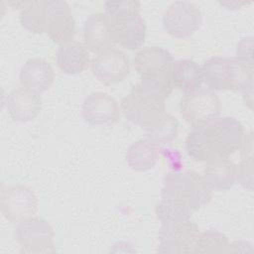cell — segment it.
I'll list each match as a JSON object with an SVG mask.
<instances>
[{
  "label": "cell",
  "instance_id": "6da1fadb",
  "mask_svg": "<svg viewBox=\"0 0 254 254\" xmlns=\"http://www.w3.org/2000/svg\"><path fill=\"white\" fill-rule=\"evenodd\" d=\"M245 137L242 124L233 117H216L192 127L186 139V151L196 162L228 158L237 151Z\"/></svg>",
  "mask_w": 254,
  "mask_h": 254
},
{
  "label": "cell",
  "instance_id": "7a4b0ae2",
  "mask_svg": "<svg viewBox=\"0 0 254 254\" xmlns=\"http://www.w3.org/2000/svg\"><path fill=\"white\" fill-rule=\"evenodd\" d=\"M113 40L128 50H137L145 42L146 24L141 16V3L136 0L107 1L104 4Z\"/></svg>",
  "mask_w": 254,
  "mask_h": 254
},
{
  "label": "cell",
  "instance_id": "3957f363",
  "mask_svg": "<svg viewBox=\"0 0 254 254\" xmlns=\"http://www.w3.org/2000/svg\"><path fill=\"white\" fill-rule=\"evenodd\" d=\"M202 78L212 90L241 91L252 97L253 66L237 58L212 57L202 66Z\"/></svg>",
  "mask_w": 254,
  "mask_h": 254
},
{
  "label": "cell",
  "instance_id": "277c9868",
  "mask_svg": "<svg viewBox=\"0 0 254 254\" xmlns=\"http://www.w3.org/2000/svg\"><path fill=\"white\" fill-rule=\"evenodd\" d=\"M211 197L212 190L192 170L169 173L164 177L161 198L184 204L194 212L208 204Z\"/></svg>",
  "mask_w": 254,
  "mask_h": 254
},
{
  "label": "cell",
  "instance_id": "5b68a950",
  "mask_svg": "<svg viewBox=\"0 0 254 254\" xmlns=\"http://www.w3.org/2000/svg\"><path fill=\"white\" fill-rule=\"evenodd\" d=\"M174 57L161 47H146L134 57V66L141 81L156 88L164 98H168L173 90L172 73Z\"/></svg>",
  "mask_w": 254,
  "mask_h": 254
},
{
  "label": "cell",
  "instance_id": "8992f818",
  "mask_svg": "<svg viewBox=\"0 0 254 254\" xmlns=\"http://www.w3.org/2000/svg\"><path fill=\"white\" fill-rule=\"evenodd\" d=\"M120 105L125 118L143 128L158 119L166 109L163 95L142 81L132 87Z\"/></svg>",
  "mask_w": 254,
  "mask_h": 254
},
{
  "label": "cell",
  "instance_id": "52a82bcc",
  "mask_svg": "<svg viewBox=\"0 0 254 254\" xmlns=\"http://www.w3.org/2000/svg\"><path fill=\"white\" fill-rule=\"evenodd\" d=\"M180 111L185 121L195 127L218 117L221 103L214 90L199 86L185 93L180 102Z\"/></svg>",
  "mask_w": 254,
  "mask_h": 254
},
{
  "label": "cell",
  "instance_id": "ba28073f",
  "mask_svg": "<svg viewBox=\"0 0 254 254\" xmlns=\"http://www.w3.org/2000/svg\"><path fill=\"white\" fill-rule=\"evenodd\" d=\"M15 238L26 253L54 252V230L51 224L40 216H31L18 222Z\"/></svg>",
  "mask_w": 254,
  "mask_h": 254
},
{
  "label": "cell",
  "instance_id": "9c48e42d",
  "mask_svg": "<svg viewBox=\"0 0 254 254\" xmlns=\"http://www.w3.org/2000/svg\"><path fill=\"white\" fill-rule=\"evenodd\" d=\"M202 24L199 7L190 1L171 3L163 15L165 31L172 37L185 39L196 32Z\"/></svg>",
  "mask_w": 254,
  "mask_h": 254
},
{
  "label": "cell",
  "instance_id": "30bf717a",
  "mask_svg": "<svg viewBox=\"0 0 254 254\" xmlns=\"http://www.w3.org/2000/svg\"><path fill=\"white\" fill-rule=\"evenodd\" d=\"M199 234L198 226L190 219L165 222L158 233V252L192 253L193 244Z\"/></svg>",
  "mask_w": 254,
  "mask_h": 254
},
{
  "label": "cell",
  "instance_id": "8fae6325",
  "mask_svg": "<svg viewBox=\"0 0 254 254\" xmlns=\"http://www.w3.org/2000/svg\"><path fill=\"white\" fill-rule=\"evenodd\" d=\"M1 212L11 222H20L33 216L38 210L35 191L25 185H12L1 191Z\"/></svg>",
  "mask_w": 254,
  "mask_h": 254
},
{
  "label": "cell",
  "instance_id": "7c38bea8",
  "mask_svg": "<svg viewBox=\"0 0 254 254\" xmlns=\"http://www.w3.org/2000/svg\"><path fill=\"white\" fill-rule=\"evenodd\" d=\"M91 71L103 84L119 83L130 73V61L123 51L110 48L92 60Z\"/></svg>",
  "mask_w": 254,
  "mask_h": 254
},
{
  "label": "cell",
  "instance_id": "4fadbf2b",
  "mask_svg": "<svg viewBox=\"0 0 254 254\" xmlns=\"http://www.w3.org/2000/svg\"><path fill=\"white\" fill-rule=\"evenodd\" d=\"M84 120L90 125H113L118 122L120 110L117 101L108 93L96 91L87 95L81 104Z\"/></svg>",
  "mask_w": 254,
  "mask_h": 254
},
{
  "label": "cell",
  "instance_id": "5bb4252c",
  "mask_svg": "<svg viewBox=\"0 0 254 254\" xmlns=\"http://www.w3.org/2000/svg\"><path fill=\"white\" fill-rule=\"evenodd\" d=\"M49 19L46 33L50 39L59 45H64L75 35V21L70 7L65 1L49 0Z\"/></svg>",
  "mask_w": 254,
  "mask_h": 254
},
{
  "label": "cell",
  "instance_id": "9a60e30c",
  "mask_svg": "<svg viewBox=\"0 0 254 254\" xmlns=\"http://www.w3.org/2000/svg\"><path fill=\"white\" fill-rule=\"evenodd\" d=\"M5 103L10 117L21 123L34 120L40 114L43 106L40 94L26 87L12 90L6 96Z\"/></svg>",
  "mask_w": 254,
  "mask_h": 254
},
{
  "label": "cell",
  "instance_id": "2e32d148",
  "mask_svg": "<svg viewBox=\"0 0 254 254\" xmlns=\"http://www.w3.org/2000/svg\"><path fill=\"white\" fill-rule=\"evenodd\" d=\"M83 41L87 50L99 54L113 48L114 40L105 13H93L88 16L83 27Z\"/></svg>",
  "mask_w": 254,
  "mask_h": 254
},
{
  "label": "cell",
  "instance_id": "e0dca14e",
  "mask_svg": "<svg viewBox=\"0 0 254 254\" xmlns=\"http://www.w3.org/2000/svg\"><path fill=\"white\" fill-rule=\"evenodd\" d=\"M19 78L23 87L40 94L52 86L55 72L49 62L44 59L33 58L23 64Z\"/></svg>",
  "mask_w": 254,
  "mask_h": 254
},
{
  "label": "cell",
  "instance_id": "ac0fdd59",
  "mask_svg": "<svg viewBox=\"0 0 254 254\" xmlns=\"http://www.w3.org/2000/svg\"><path fill=\"white\" fill-rule=\"evenodd\" d=\"M202 178L211 190H227L237 180V165L228 158L207 162Z\"/></svg>",
  "mask_w": 254,
  "mask_h": 254
},
{
  "label": "cell",
  "instance_id": "d6986e66",
  "mask_svg": "<svg viewBox=\"0 0 254 254\" xmlns=\"http://www.w3.org/2000/svg\"><path fill=\"white\" fill-rule=\"evenodd\" d=\"M57 64L66 74L81 73L89 64V54L86 47L79 42H69L62 45L57 52Z\"/></svg>",
  "mask_w": 254,
  "mask_h": 254
},
{
  "label": "cell",
  "instance_id": "ffe728a7",
  "mask_svg": "<svg viewBox=\"0 0 254 254\" xmlns=\"http://www.w3.org/2000/svg\"><path fill=\"white\" fill-rule=\"evenodd\" d=\"M125 159L133 171L145 172L151 170L159 159V147L147 138L140 139L129 146Z\"/></svg>",
  "mask_w": 254,
  "mask_h": 254
},
{
  "label": "cell",
  "instance_id": "44dd1931",
  "mask_svg": "<svg viewBox=\"0 0 254 254\" xmlns=\"http://www.w3.org/2000/svg\"><path fill=\"white\" fill-rule=\"evenodd\" d=\"M202 80L201 66L197 63L188 59L174 63L172 73L173 88L175 87L184 93H188L201 86Z\"/></svg>",
  "mask_w": 254,
  "mask_h": 254
},
{
  "label": "cell",
  "instance_id": "7402d4cb",
  "mask_svg": "<svg viewBox=\"0 0 254 254\" xmlns=\"http://www.w3.org/2000/svg\"><path fill=\"white\" fill-rule=\"evenodd\" d=\"M48 19V1H28L20 12L22 27L34 34H42L47 31Z\"/></svg>",
  "mask_w": 254,
  "mask_h": 254
},
{
  "label": "cell",
  "instance_id": "603a6c76",
  "mask_svg": "<svg viewBox=\"0 0 254 254\" xmlns=\"http://www.w3.org/2000/svg\"><path fill=\"white\" fill-rule=\"evenodd\" d=\"M179 131V121L170 113L164 112L150 125L144 127L146 138L159 144H167L176 139Z\"/></svg>",
  "mask_w": 254,
  "mask_h": 254
},
{
  "label": "cell",
  "instance_id": "cb8c5ba5",
  "mask_svg": "<svg viewBox=\"0 0 254 254\" xmlns=\"http://www.w3.org/2000/svg\"><path fill=\"white\" fill-rule=\"evenodd\" d=\"M229 242L221 232L208 230L199 232L192 248V253H224L228 252Z\"/></svg>",
  "mask_w": 254,
  "mask_h": 254
},
{
  "label": "cell",
  "instance_id": "d4e9b609",
  "mask_svg": "<svg viewBox=\"0 0 254 254\" xmlns=\"http://www.w3.org/2000/svg\"><path fill=\"white\" fill-rule=\"evenodd\" d=\"M155 212L157 218L162 222H176L190 219L193 213L190 208L179 202L161 198L156 204Z\"/></svg>",
  "mask_w": 254,
  "mask_h": 254
},
{
  "label": "cell",
  "instance_id": "484cf974",
  "mask_svg": "<svg viewBox=\"0 0 254 254\" xmlns=\"http://www.w3.org/2000/svg\"><path fill=\"white\" fill-rule=\"evenodd\" d=\"M241 159L240 164L237 166V180L239 181L240 185L246 189L252 190L253 185V139L252 134L245 135L244 140L241 144Z\"/></svg>",
  "mask_w": 254,
  "mask_h": 254
},
{
  "label": "cell",
  "instance_id": "4316f807",
  "mask_svg": "<svg viewBox=\"0 0 254 254\" xmlns=\"http://www.w3.org/2000/svg\"><path fill=\"white\" fill-rule=\"evenodd\" d=\"M252 45H253V38L245 37L239 41L236 48V55H237L236 58L251 66H253Z\"/></svg>",
  "mask_w": 254,
  "mask_h": 254
}]
</instances>
